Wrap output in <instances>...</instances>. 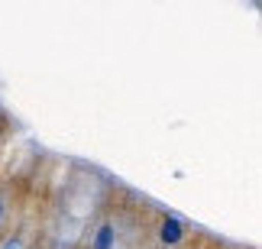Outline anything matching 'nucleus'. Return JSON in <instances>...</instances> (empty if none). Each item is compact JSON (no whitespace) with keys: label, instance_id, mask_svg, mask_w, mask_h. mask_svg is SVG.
Listing matches in <instances>:
<instances>
[{"label":"nucleus","instance_id":"1","mask_svg":"<svg viewBox=\"0 0 262 249\" xmlns=\"http://www.w3.org/2000/svg\"><path fill=\"white\" fill-rule=\"evenodd\" d=\"M159 240H162V246H178L181 240H185V227H181L178 217H165L162 227H159Z\"/></svg>","mask_w":262,"mask_h":249},{"label":"nucleus","instance_id":"2","mask_svg":"<svg viewBox=\"0 0 262 249\" xmlns=\"http://www.w3.org/2000/svg\"><path fill=\"white\" fill-rule=\"evenodd\" d=\"M117 243V227L114 223H100L94 233V249H114Z\"/></svg>","mask_w":262,"mask_h":249},{"label":"nucleus","instance_id":"3","mask_svg":"<svg viewBox=\"0 0 262 249\" xmlns=\"http://www.w3.org/2000/svg\"><path fill=\"white\" fill-rule=\"evenodd\" d=\"M0 249H19V246L16 243H7V246H0Z\"/></svg>","mask_w":262,"mask_h":249},{"label":"nucleus","instance_id":"4","mask_svg":"<svg viewBox=\"0 0 262 249\" xmlns=\"http://www.w3.org/2000/svg\"><path fill=\"white\" fill-rule=\"evenodd\" d=\"M0 217H4V204H0Z\"/></svg>","mask_w":262,"mask_h":249}]
</instances>
